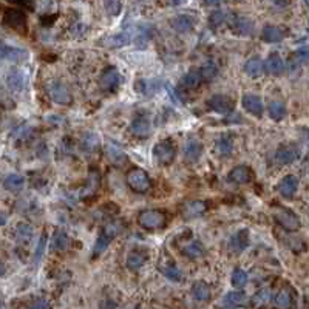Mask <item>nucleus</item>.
I'll use <instances>...</instances> for the list:
<instances>
[{
	"mask_svg": "<svg viewBox=\"0 0 309 309\" xmlns=\"http://www.w3.org/2000/svg\"><path fill=\"white\" fill-rule=\"evenodd\" d=\"M104 8L108 16H118L122 8V0H104Z\"/></svg>",
	"mask_w": 309,
	"mask_h": 309,
	"instance_id": "nucleus-44",
	"label": "nucleus"
},
{
	"mask_svg": "<svg viewBox=\"0 0 309 309\" xmlns=\"http://www.w3.org/2000/svg\"><path fill=\"white\" fill-rule=\"evenodd\" d=\"M284 38V31L275 25H266L261 31V39L267 44H277L281 42Z\"/></svg>",
	"mask_w": 309,
	"mask_h": 309,
	"instance_id": "nucleus-23",
	"label": "nucleus"
},
{
	"mask_svg": "<svg viewBox=\"0 0 309 309\" xmlns=\"http://www.w3.org/2000/svg\"><path fill=\"white\" fill-rule=\"evenodd\" d=\"M224 0H206V4L207 5H220V4H223Z\"/></svg>",
	"mask_w": 309,
	"mask_h": 309,
	"instance_id": "nucleus-53",
	"label": "nucleus"
},
{
	"mask_svg": "<svg viewBox=\"0 0 309 309\" xmlns=\"http://www.w3.org/2000/svg\"><path fill=\"white\" fill-rule=\"evenodd\" d=\"M247 280H249V275H247L246 270H243L240 267L233 269V272H232V284L235 287H243L247 283Z\"/></svg>",
	"mask_w": 309,
	"mask_h": 309,
	"instance_id": "nucleus-41",
	"label": "nucleus"
},
{
	"mask_svg": "<svg viewBox=\"0 0 309 309\" xmlns=\"http://www.w3.org/2000/svg\"><path fill=\"white\" fill-rule=\"evenodd\" d=\"M204 79L201 75V70H190L189 73H186V75L183 76V79H181V85H183L184 88L193 90V88L201 85Z\"/></svg>",
	"mask_w": 309,
	"mask_h": 309,
	"instance_id": "nucleus-27",
	"label": "nucleus"
},
{
	"mask_svg": "<svg viewBox=\"0 0 309 309\" xmlns=\"http://www.w3.org/2000/svg\"><path fill=\"white\" fill-rule=\"evenodd\" d=\"M232 28H233L235 33L240 34V36H252L253 30H255V25H253V22L250 19H247V17L237 16L232 21Z\"/></svg>",
	"mask_w": 309,
	"mask_h": 309,
	"instance_id": "nucleus-18",
	"label": "nucleus"
},
{
	"mask_svg": "<svg viewBox=\"0 0 309 309\" xmlns=\"http://www.w3.org/2000/svg\"><path fill=\"white\" fill-rule=\"evenodd\" d=\"M304 2H306V7H307V10H309V0H304Z\"/></svg>",
	"mask_w": 309,
	"mask_h": 309,
	"instance_id": "nucleus-54",
	"label": "nucleus"
},
{
	"mask_svg": "<svg viewBox=\"0 0 309 309\" xmlns=\"http://www.w3.org/2000/svg\"><path fill=\"white\" fill-rule=\"evenodd\" d=\"M244 110L250 115H253L255 118H260L263 115V101L261 98H258L257 95H246L243 96V101H241Z\"/></svg>",
	"mask_w": 309,
	"mask_h": 309,
	"instance_id": "nucleus-13",
	"label": "nucleus"
},
{
	"mask_svg": "<svg viewBox=\"0 0 309 309\" xmlns=\"http://www.w3.org/2000/svg\"><path fill=\"white\" fill-rule=\"evenodd\" d=\"M206 210H207V204L204 201H190L184 207V216L195 218V216L203 215Z\"/></svg>",
	"mask_w": 309,
	"mask_h": 309,
	"instance_id": "nucleus-35",
	"label": "nucleus"
},
{
	"mask_svg": "<svg viewBox=\"0 0 309 309\" xmlns=\"http://www.w3.org/2000/svg\"><path fill=\"white\" fill-rule=\"evenodd\" d=\"M28 309H51V307H50V303L45 298H38L30 304Z\"/></svg>",
	"mask_w": 309,
	"mask_h": 309,
	"instance_id": "nucleus-49",
	"label": "nucleus"
},
{
	"mask_svg": "<svg viewBox=\"0 0 309 309\" xmlns=\"http://www.w3.org/2000/svg\"><path fill=\"white\" fill-rule=\"evenodd\" d=\"M269 116L274 121H281L286 116V107L280 101H272L269 104Z\"/></svg>",
	"mask_w": 309,
	"mask_h": 309,
	"instance_id": "nucleus-36",
	"label": "nucleus"
},
{
	"mask_svg": "<svg viewBox=\"0 0 309 309\" xmlns=\"http://www.w3.org/2000/svg\"><path fill=\"white\" fill-rule=\"evenodd\" d=\"M24 176L19 173H10L8 176H5L4 179V187L10 192H17L24 187Z\"/></svg>",
	"mask_w": 309,
	"mask_h": 309,
	"instance_id": "nucleus-32",
	"label": "nucleus"
},
{
	"mask_svg": "<svg viewBox=\"0 0 309 309\" xmlns=\"http://www.w3.org/2000/svg\"><path fill=\"white\" fill-rule=\"evenodd\" d=\"M4 24L8 25L10 28L13 30H17V31H22L27 28V16L24 11L21 10H7L5 11V16H4Z\"/></svg>",
	"mask_w": 309,
	"mask_h": 309,
	"instance_id": "nucleus-10",
	"label": "nucleus"
},
{
	"mask_svg": "<svg viewBox=\"0 0 309 309\" xmlns=\"http://www.w3.org/2000/svg\"><path fill=\"white\" fill-rule=\"evenodd\" d=\"M153 156H155L158 164H162V166L172 164L175 156H176V147H175V144H173L170 139H164V141L158 142L155 147H153Z\"/></svg>",
	"mask_w": 309,
	"mask_h": 309,
	"instance_id": "nucleus-4",
	"label": "nucleus"
},
{
	"mask_svg": "<svg viewBox=\"0 0 309 309\" xmlns=\"http://www.w3.org/2000/svg\"><path fill=\"white\" fill-rule=\"evenodd\" d=\"M300 158V149L294 144H284L280 145L275 152V162L280 166H287L292 164L294 161Z\"/></svg>",
	"mask_w": 309,
	"mask_h": 309,
	"instance_id": "nucleus-6",
	"label": "nucleus"
},
{
	"mask_svg": "<svg viewBox=\"0 0 309 309\" xmlns=\"http://www.w3.org/2000/svg\"><path fill=\"white\" fill-rule=\"evenodd\" d=\"M300 133H301L303 139L309 144V129H306V127H304V129H301V130H300Z\"/></svg>",
	"mask_w": 309,
	"mask_h": 309,
	"instance_id": "nucleus-52",
	"label": "nucleus"
},
{
	"mask_svg": "<svg viewBox=\"0 0 309 309\" xmlns=\"http://www.w3.org/2000/svg\"><path fill=\"white\" fill-rule=\"evenodd\" d=\"M210 110L220 115H230L233 112V101L226 95H215L207 101Z\"/></svg>",
	"mask_w": 309,
	"mask_h": 309,
	"instance_id": "nucleus-9",
	"label": "nucleus"
},
{
	"mask_svg": "<svg viewBox=\"0 0 309 309\" xmlns=\"http://www.w3.org/2000/svg\"><path fill=\"white\" fill-rule=\"evenodd\" d=\"M192 297L196 301H207L210 298V286L204 281H196L192 286Z\"/></svg>",
	"mask_w": 309,
	"mask_h": 309,
	"instance_id": "nucleus-29",
	"label": "nucleus"
},
{
	"mask_svg": "<svg viewBox=\"0 0 309 309\" xmlns=\"http://www.w3.org/2000/svg\"><path fill=\"white\" fill-rule=\"evenodd\" d=\"M28 58V53L22 48H16V47H8L4 45L2 47V59L4 61H10L14 64H19L24 62Z\"/></svg>",
	"mask_w": 309,
	"mask_h": 309,
	"instance_id": "nucleus-19",
	"label": "nucleus"
},
{
	"mask_svg": "<svg viewBox=\"0 0 309 309\" xmlns=\"http://www.w3.org/2000/svg\"><path fill=\"white\" fill-rule=\"evenodd\" d=\"M193 25H195L193 19H192L190 16H187V14H179V16H176L175 19L172 21V28L176 33H179V34L190 33L193 30Z\"/></svg>",
	"mask_w": 309,
	"mask_h": 309,
	"instance_id": "nucleus-22",
	"label": "nucleus"
},
{
	"mask_svg": "<svg viewBox=\"0 0 309 309\" xmlns=\"http://www.w3.org/2000/svg\"><path fill=\"white\" fill-rule=\"evenodd\" d=\"M201 153H203V144L199 142L198 139H189L184 145V156L186 159L195 162L201 158Z\"/></svg>",
	"mask_w": 309,
	"mask_h": 309,
	"instance_id": "nucleus-25",
	"label": "nucleus"
},
{
	"mask_svg": "<svg viewBox=\"0 0 309 309\" xmlns=\"http://www.w3.org/2000/svg\"><path fill=\"white\" fill-rule=\"evenodd\" d=\"M183 250H184V253H186V255H187L189 258H193V260L201 258V257L204 255V253H206V247L203 246L201 241H198V240H195V241L186 244Z\"/></svg>",
	"mask_w": 309,
	"mask_h": 309,
	"instance_id": "nucleus-34",
	"label": "nucleus"
},
{
	"mask_svg": "<svg viewBox=\"0 0 309 309\" xmlns=\"http://www.w3.org/2000/svg\"><path fill=\"white\" fill-rule=\"evenodd\" d=\"M133 38H135L133 31L130 28H127V30L121 31L118 34H115V36H110L105 44H107V47H112V48H121L127 44H130L133 41Z\"/></svg>",
	"mask_w": 309,
	"mask_h": 309,
	"instance_id": "nucleus-15",
	"label": "nucleus"
},
{
	"mask_svg": "<svg viewBox=\"0 0 309 309\" xmlns=\"http://www.w3.org/2000/svg\"><path fill=\"white\" fill-rule=\"evenodd\" d=\"M121 227H122L121 221H108L107 224L102 226L101 233L98 235L96 243L93 246V255L95 257L101 255V253L108 247V244H110L113 241V238L121 232Z\"/></svg>",
	"mask_w": 309,
	"mask_h": 309,
	"instance_id": "nucleus-1",
	"label": "nucleus"
},
{
	"mask_svg": "<svg viewBox=\"0 0 309 309\" xmlns=\"http://www.w3.org/2000/svg\"><path fill=\"white\" fill-rule=\"evenodd\" d=\"M290 304H292V297H290L289 290L281 289L280 292L275 295V306L278 309H289Z\"/></svg>",
	"mask_w": 309,
	"mask_h": 309,
	"instance_id": "nucleus-40",
	"label": "nucleus"
},
{
	"mask_svg": "<svg viewBox=\"0 0 309 309\" xmlns=\"http://www.w3.org/2000/svg\"><path fill=\"white\" fill-rule=\"evenodd\" d=\"M244 71L253 79H257L263 75L264 71V62L260 58H252L244 64Z\"/></svg>",
	"mask_w": 309,
	"mask_h": 309,
	"instance_id": "nucleus-28",
	"label": "nucleus"
},
{
	"mask_svg": "<svg viewBox=\"0 0 309 309\" xmlns=\"http://www.w3.org/2000/svg\"><path fill=\"white\" fill-rule=\"evenodd\" d=\"M247 303V295L241 290H232V292H227L221 301L223 306L226 307H240L244 306Z\"/></svg>",
	"mask_w": 309,
	"mask_h": 309,
	"instance_id": "nucleus-24",
	"label": "nucleus"
},
{
	"mask_svg": "<svg viewBox=\"0 0 309 309\" xmlns=\"http://www.w3.org/2000/svg\"><path fill=\"white\" fill-rule=\"evenodd\" d=\"M284 62H283V59L278 56L277 53H274V54H270V56L266 59V62H264V70H266V73L267 75H272V76H278V75H281V73L284 71Z\"/></svg>",
	"mask_w": 309,
	"mask_h": 309,
	"instance_id": "nucleus-21",
	"label": "nucleus"
},
{
	"mask_svg": "<svg viewBox=\"0 0 309 309\" xmlns=\"http://www.w3.org/2000/svg\"><path fill=\"white\" fill-rule=\"evenodd\" d=\"M249 246V232L246 229L238 230L229 241V249L235 253L243 252Z\"/></svg>",
	"mask_w": 309,
	"mask_h": 309,
	"instance_id": "nucleus-16",
	"label": "nucleus"
},
{
	"mask_svg": "<svg viewBox=\"0 0 309 309\" xmlns=\"http://www.w3.org/2000/svg\"><path fill=\"white\" fill-rule=\"evenodd\" d=\"M5 82H7V87L11 90L14 93H21L22 90L25 88V84H27V75L22 71V70H10V73L5 78Z\"/></svg>",
	"mask_w": 309,
	"mask_h": 309,
	"instance_id": "nucleus-12",
	"label": "nucleus"
},
{
	"mask_svg": "<svg viewBox=\"0 0 309 309\" xmlns=\"http://www.w3.org/2000/svg\"><path fill=\"white\" fill-rule=\"evenodd\" d=\"M48 93L51 96V99L56 102V104H61V105H68L71 102V95H70V90L67 88L65 84L59 82V81H54L51 82L50 88H48Z\"/></svg>",
	"mask_w": 309,
	"mask_h": 309,
	"instance_id": "nucleus-11",
	"label": "nucleus"
},
{
	"mask_svg": "<svg viewBox=\"0 0 309 309\" xmlns=\"http://www.w3.org/2000/svg\"><path fill=\"white\" fill-rule=\"evenodd\" d=\"M269 298H270V292H269L267 289H263V290H260V292L255 295V303L257 304H264Z\"/></svg>",
	"mask_w": 309,
	"mask_h": 309,
	"instance_id": "nucleus-50",
	"label": "nucleus"
},
{
	"mask_svg": "<svg viewBox=\"0 0 309 309\" xmlns=\"http://www.w3.org/2000/svg\"><path fill=\"white\" fill-rule=\"evenodd\" d=\"M250 169L246 167V166H238L235 167L229 172V181L230 183H235V184H246L250 181Z\"/></svg>",
	"mask_w": 309,
	"mask_h": 309,
	"instance_id": "nucleus-26",
	"label": "nucleus"
},
{
	"mask_svg": "<svg viewBox=\"0 0 309 309\" xmlns=\"http://www.w3.org/2000/svg\"><path fill=\"white\" fill-rule=\"evenodd\" d=\"M306 62H309V47H304V48L297 50V51L292 54V56H290L287 65H289V68L294 70V68L306 64Z\"/></svg>",
	"mask_w": 309,
	"mask_h": 309,
	"instance_id": "nucleus-33",
	"label": "nucleus"
},
{
	"mask_svg": "<svg viewBox=\"0 0 309 309\" xmlns=\"http://www.w3.org/2000/svg\"><path fill=\"white\" fill-rule=\"evenodd\" d=\"M269 2H272V4L277 5V7H286V5L290 4V0H269Z\"/></svg>",
	"mask_w": 309,
	"mask_h": 309,
	"instance_id": "nucleus-51",
	"label": "nucleus"
},
{
	"mask_svg": "<svg viewBox=\"0 0 309 309\" xmlns=\"http://www.w3.org/2000/svg\"><path fill=\"white\" fill-rule=\"evenodd\" d=\"M199 70H201V75H203V79H204V81H212V79L216 76V73H218V68H216V65H215L213 62L204 64Z\"/></svg>",
	"mask_w": 309,
	"mask_h": 309,
	"instance_id": "nucleus-45",
	"label": "nucleus"
},
{
	"mask_svg": "<svg viewBox=\"0 0 309 309\" xmlns=\"http://www.w3.org/2000/svg\"><path fill=\"white\" fill-rule=\"evenodd\" d=\"M130 132L138 136V138H145L149 136L152 132V122H150V116L147 113H139L138 116H135V119L130 124Z\"/></svg>",
	"mask_w": 309,
	"mask_h": 309,
	"instance_id": "nucleus-8",
	"label": "nucleus"
},
{
	"mask_svg": "<svg viewBox=\"0 0 309 309\" xmlns=\"http://www.w3.org/2000/svg\"><path fill=\"white\" fill-rule=\"evenodd\" d=\"M127 184L136 193H145L152 186L149 173L142 169H132L127 173Z\"/></svg>",
	"mask_w": 309,
	"mask_h": 309,
	"instance_id": "nucleus-2",
	"label": "nucleus"
},
{
	"mask_svg": "<svg viewBox=\"0 0 309 309\" xmlns=\"http://www.w3.org/2000/svg\"><path fill=\"white\" fill-rule=\"evenodd\" d=\"M45 244H47V233H42V237L39 240V244L36 247V253H34V264H39L42 255H44V250H45Z\"/></svg>",
	"mask_w": 309,
	"mask_h": 309,
	"instance_id": "nucleus-46",
	"label": "nucleus"
},
{
	"mask_svg": "<svg viewBox=\"0 0 309 309\" xmlns=\"http://www.w3.org/2000/svg\"><path fill=\"white\" fill-rule=\"evenodd\" d=\"M98 186H99V179H98V176L96 175H90L88 176V189H85V193L84 195H90V193H95L96 192V189H98Z\"/></svg>",
	"mask_w": 309,
	"mask_h": 309,
	"instance_id": "nucleus-48",
	"label": "nucleus"
},
{
	"mask_svg": "<svg viewBox=\"0 0 309 309\" xmlns=\"http://www.w3.org/2000/svg\"><path fill=\"white\" fill-rule=\"evenodd\" d=\"M159 269H161L162 274H164L172 281H179L181 278H183V274H181V270L175 264H167V266H162Z\"/></svg>",
	"mask_w": 309,
	"mask_h": 309,
	"instance_id": "nucleus-42",
	"label": "nucleus"
},
{
	"mask_svg": "<svg viewBox=\"0 0 309 309\" xmlns=\"http://www.w3.org/2000/svg\"><path fill=\"white\" fill-rule=\"evenodd\" d=\"M33 227L27 223H21L19 226L16 227L14 230V237L17 240V243H21V244H28L33 238Z\"/></svg>",
	"mask_w": 309,
	"mask_h": 309,
	"instance_id": "nucleus-31",
	"label": "nucleus"
},
{
	"mask_svg": "<svg viewBox=\"0 0 309 309\" xmlns=\"http://www.w3.org/2000/svg\"><path fill=\"white\" fill-rule=\"evenodd\" d=\"M36 5H38V10L41 13H51L54 8H56V2L54 0H36Z\"/></svg>",
	"mask_w": 309,
	"mask_h": 309,
	"instance_id": "nucleus-47",
	"label": "nucleus"
},
{
	"mask_svg": "<svg viewBox=\"0 0 309 309\" xmlns=\"http://www.w3.org/2000/svg\"><path fill=\"white\" fill-rule=\"evenodd\" d=\"M277 189H278L280 195L284 196V198L294 196L295 192H297V189H298V178L294 176V175H287V176H284V178L280 181V183H278Z\"/></svg>",
	"mask_w": 309,
	"mask_h": 309,
	"instance_id": "nucleus-14",
	"label": "nucleus"
},
{
	"mask_svg": "<svg viewBox=\"0 0 309 309\" xmlns=\"http://www.w3.org/2000/svg\"><path fill=\"white\" fill-rule=\"evenodd\" d=\"M215 149L216 153L220 155L221 158H227L232 155L233 152V136L230 133H224L218 138L216 144H215Z\"/></svg>",
	"mask_w": 309,
	"mask_h": 309,
	"instance_id": "nucleus-20",
	"label": "nucleus"
},
{
	"mask_svg": "<svg viewBox=\"0 0 309 309\" xmlns=\"http://www.w3.org/2000/svg\"><path fill=\"white\" fill-rule=\"evenodd\" d=\"M158 81H147V79H141L135 84V90L144 93V95H153L158 88Z\"/></svg>",
	"mask_w": 309,
	"mask_h": 309,
	"instance_id": "nucleus-38",
	"label": "nucleus"
},
{
	"mask_svg": "<svg viewBox=\"0 0 309 309\" xmlns=\"http://www.w3.org/2000/svg\"><path fill=\"white\" fill-rule=\"evenodd\" d=\"M99 145V138L95 133H87L82 139V147L87 152H95Z\"/></svg>",
	"mask_w": 309,
	"mask_h": 309,
	"instance_id": "nucleus-43",
	"label": "nucleus"
},
{
	"mask_svg": "<svg viewBox=\"0 0 309 309\" xmlns=\"http://www.w3.org/2000/svg\"><path fill=\"white\" fill-rule=\"evenodd\" d=\"M166 221H167L166 213L162 210H158V209L144 210L138 216V223L144 229H159L166 224Z\"/></svg>",
	"mask_w": 309,
	"mask_h": 309,
	"instance_id": "nucleus-3",
	"label": "nucleus"
},
{
	"mask_svg": "<svg viewBox=\"0 0 309 309\" xmlns=\"http://www.w3.org/2000/svg\"><path fill=\"white\" fill-rule=\"evenodd\" d=\"M53 247L56 250H65L68 247V237L64 230H56L53 235V241H51Z\"/></svg>",
	"mask_w": 309,
	"mask_h": 309,
	"instance_id": "nucleus-39",
	"label": "nucleus"
},
{
	"mask_svg": "<svg viewBox=\"0 0 309 309\" xmlns=\"http://www.w3.org/2000/svg\"><path fill=\"white\" fill-rule=\"evenodd\" d=\"M145 260H147V253L141 250H132L127 257V267L130 270H138L144 266Z\"/></svg>",
	"mask_w": 309,
	"mask_h": 309,
	"instance_id": "nucleus-30",
	"label": "nucleus"
},
{
	"mask_svg": "<svg viewBox=\"0 0 309 309\" xmlns=\"http://www.w3.org/2000/svg\"><path fill=\"white\" fill-rule=\"evenodd\" d=\"M274 216H275L277 223L286 230H297L301 226L300 218L287 207H275Z\"/></svg>",
	"mask_w": 309,
	"mask_h": 309,
	"instance_id": "nucleus-5",
	"label": "nucleus"
},
{
	"mask_svg": "<svg viewBox=\"0 0 309 309\" xmlns=\"http://www.w3.org/2000/svg\"><path fill=\"white\" fill-rule=\"evenodd\" d=\"M227 21H229V13H227V11H223V10L213 11V13L209 16V25H210L212 28L221 27V25H224Z\"/></svg>",
	"mask_w": 309,
	"mask_h": 309,
	"instance_id": "nucleus-37",
	"label": "nucleus"
},
{
	"mask_svg": "<svg viewBox=\"0 0 309 309\" xmlns=\"http://www.w3.org/2000/svg\"><path fill=\"white\" fill-rule=\"evenodd\" d=\"M119 84H121V75L115 67H108L107 70H104L99 79V85L104 92H116Z\"/></svg>",
	"mask_w": 309,
	"mask_h": 309,
	"instance_id": "nucleus-7",
	"label": "nucleus"
},
{
	"mask_svg": "<svg viewBox=\"0 0 309 309\" xmlns=\"http://www.w3.org/2000/svg\"><path fill=\"white\" fill-rule=\"evenodd\" d=\"M105 155H107L108 161H110L112 164H115V166H122L124 162L127 161L125 152L119 147L118 144H113V142H108V144H107Z\"/></svg>",
	"mask_w": 309,
	"mask_h": 309,
	"instance_id": "nucleus-17",
	"label": "nucleus"
}]
</instances>
